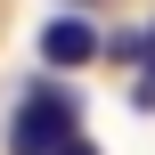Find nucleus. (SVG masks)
<instances>
[{"label":"nucleus","instance_id":"f257e3e1","mask_svg":"<svg viewBox=\"0 0 155 155\" xmlns=\"http://www.w3.org/2000/svg\"><path fill=\"white\" fill-rule=\"evenodd\" d=\"M82 139V98L49 74H33L16 90V114H8V155H65Z\"/></svg>","mask_w":155,"mask_h":155},{"label":"nucleus","instance_id":"f03ea898","mask_svg":"<svg viewBox=\"0 0 155 155\" xmlns=\"http://www.w3.org/2000/svg\"><path fill=\"white\" fill-rule=\"evenodd\" d=\"M106 41H98V25L82 16V8H65V16H49L41 25V65H57V74H74V65H90Z\"/></svg>","mask_w":155,"mask_h":155},{"label":"nucleus","instance_id":"7ed1b4c3","mask_svg":"<svg viewBox=\"0 0 155 155\" xmlns=\"http://www.w3.org/2000/svg\"><path fill=\"white\" fill-rule=\"evenodd\" d=\"M131 106H155V25H147V49H139V90H131Z\"/></svg>","mask_w":155,"mask_h":155},{"label":"nucleus","instance_id":"20e7f679","mask_svg":"<svg viewBox=\"0 0 155 155\" xmlns=\"http://www.w3.org/2000/svg\"><path fill=\"white\" fill-rule=\"evenodd\" d=\"M65 155H98V147H90V139H74V147H65Z\"/></svg>","mask_w":155,"mask_h":155}]
</instances>
